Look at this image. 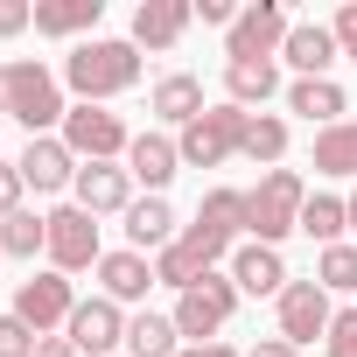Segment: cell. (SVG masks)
<instances>
[{"label":"cell","mask_w":357,"mask_h":357,"mask_svg":"<svg viewBox=\"0 0 357 357\" xmlns=\"http://www.w3.org/2000/svg\"><path fill=\"white\" fill-rule=\"evenodd\" d=\"M22 197H29V183H22V168H15V161H0V225H8L15 211H29Z\"/></svg>","instance_id":"obj_33"},{"label":"cell","mask_w":357,"mask_h":357,"mask_svg":"<svg viewBox=\"0 0 357 357\" xmlns=\"http://www.w3.org/2000/svg\"><path fill=\"white\" fill-rule=\"evenodd\" d=\"M98 259H105V245H98V218L77 211V204L50 211V266H56V273H84V266H98Z\"/></svg>","instance_id":"obj_8"},{"label":"cell","mask_w":357,"mask_h":357,"mask_svg":"<svg viewBox=\"0 0 357 357\" xmlns=\"http://www.w3.org/2000/svg\"><path fill=\"white\" fill-rule=\"evenodd\" d=\"M175 357H245V350H231V343H183Z\"/></svg>","instance_id":"obj_37"},{"label":"cell","mask_w":357,"mask_h":357,"mask_svg":"<svg viewBox=\"0 0 357 357\" xmlns=\"http://www.w3.org/2000/svg\"><path fill=\"white\" fill-rule=\"evenodd\" d=\"M36 29V0H0V36H22Z\"/></svg>","instance_id":"obj_35"},{"label":"cell","mask_w":357,"mask_h":357,"mask_svg":"<svg viewBox=\"0 0 357 357\" xmlns=\"http://www.w3.org/2000/svg\"><path fill=\"white\" fill-rule=\"evenodd\" d=\"M147 105H154V119H161V126H175V133H183L190 119H204V112H211V105H204V84H197L190 70H168V77H154Z\"/></svg>","instance_id":"obj_17"},{"label":"cell","mask_w":357,"mask_h":357,"mask_svg":"<svg viewBox=\"0 0 357 357\" xmlns=\"http://www.w3.org/2000/svg\"><path fill=\"white\" fill-rule=\"evenodd\" d=\"M15 168H22V183H29L36 197H56V190H70V183H77V168H84V161H77L56 133H43V140H29V147H22V161H15Z\"/></svg>","instance_id":"obj_13"},{"label":"cell","mask_w":357,"mask_h":357,"mask_svg":"<svg viewBox=\"0 0 357 357\" xmlns=\"http://www.w3.org/2000/svg\"><path fill=\"white\" fill-rule=\"evenodd\" d=\"M273 91H280V63H225V98H231V105L252 112V105H266Z\"/></svg>","instance_id":"obj_25"},{"label":"cell","mask_w":357,"mask_h":357,"mask_svg":"<svg viewBox=\"0 0 357 357\" xmlns=\"http://www.w3.org/2000/svg\"><path fill=\"white\" fill-rule=\"evenodd\" d=\"M91 273H98V294H105V301H119V308H126V301H147V287H154L147 252H105Z\"/></svg>","instance_id":"obj_21"},{"label":"cell","mask_w":357,"mask_h":357,"mask_svg":"<svg viewBox=\"0 0 357 357\" xmlns=\"http://www.w3.org/2000/svg\"><path fill=\"white\" fill-rule=\"evenodd\" d=\"M336 56H343V50H336L329 22H294L287 43H280V63H294V77H329Z\"/></svg>","instance_id":"obj_15"},{"label":"cell","mask_w":357,"mask_h":357,"mask_svg":"<svg viewBox=\"0 0 357 357\" xmlns=\"http://www.w3.org/2000/svg\"><path fill=\"white\" fill-rule=\"evenodd\" d=\"M287 8L280 0H252V8H238V22L225 29V56L231 63H280V43H287Z\"/></svg>","instance_id":"obj_5"},{"label":"cell","mask_w":357,"mask_h":357,"mask_svg":"<svg viewBox=\"0 0 357 357\" xmlns=\"http://www.w3.org/2000/svg\"><path fill=\"white\" fill-rule=\"evenodd\" d=\"M315 175H357V119L315 133Z\"/></svg>","instance_id":"obj_26"},{"label":"cell","mask_w":357,"mask_h":357,"mask_svg":"<svg viewBox=\"0 0 357 357\" xmlns=\"http://www.w3.org/2000/svg\"><path fill=\"white\" fill-rule=\"evenodd\" d=\"M329 36H336V50L357 63V0H343V8H336V22H329Z\"/></svg>","instance_id":"obj_34"},{"label":"cell","mask_w":357,"mask_h":357,"mask_svg":"<svg viewBox=\"0 0 357 357\" xmlns=\"http://www.w3.org/2000/svg\"><path fill=\"white\" fill-rule=\"evenodd\" d=\"M197 15H204L211 29H231V22H238V8H231V0H197Z\"/></svg>","instance_id":"obj_36"},{"label":"cell","mask_w":357,"mask_h":357,"mask_svg":"<svg viewBox=\"0 0 357 357\" xmlns=\"http://www.w3.org/2000/svg\"><path fill=\"white\" fill-rule=\"evenodd\" d=\"M175 238H183V225H175L168 197H140L126 211V252H168Z\"/></svg>","instance_id":"obj_19"},{"label":"cell","mask_w":357,"mask_h":357,"mask_svg":"<svg viewBox=\"0 0 357 357\" xmlns=\"http://www.w3.org/2000/svg\"><path fill=\"white\" fill-rule=\"evenodd\" d=\"M204 238H218L225 252H238V231H245V190H211L204 204H197V218H190Z\"/></svg>","instance_id":"obj_23"},{"label":"cell","mask_w":357,"mask_h":357,"mask_svg":"<svg viewBox=\"0 0 357 357\" xmlns=\"http://www.w3.org/2000/svg\"><path fill=\"white\" fill-rule=\"evenodd\" d=\"M98 15H105V0H36V36H56V43H91V29H98Z\"/></svg>","instance_id":"obj_22"},{"label":"cell","mask_w":357,"mask_h":357,"mask_svg":"<svg viewBox=\"0 0 357 357\" xmlns=\"http://www.w3.org/2000/svg\"><path fill=\"white\" fill-rule=\"evenodd\" d=\"M190 22H197L190 0H140L133 8V50H175L190 36Z\"/></svg>","instance_id":"obj_14"},{"label":"cell","mask_w":357,"mask_h":357,"mask_svg":"<svg viewBox=\"0 0 357 357\" xmlns=\"http://www.w3.org/2000/svg\"><path fill=\"white\" fill-rule=\"evenodd\" d=\"M287 112H301V119L322 133V126H343L350 98H343V84H336V77H294V84H287Z\"/></svg>","instance_id":"obj_20"},{"label":"cell","mask_w":357,"mask_h":357,"mask_svg":"<svg viewBox=\"0 0 357 357\" xmlns=\"http://www.w3.org/2000/svg\"><path fill=\"white\" fill-rule=\"evenodd\" d=\"M343 211H350V231H357V190H350V197H343Z\"/></svg>","instance_id":"obj_40"},{"label":"cell","mask_w":357,"mask_h":357,"mask_svg":"<svg viewBox=\"0 0 357 357\" xmlns=\"http://www.w3.org/2000/svg\"><path fill=\"white\" fill-rule=\"evenodd\" d=\"M245 126H252V112L225 98V105H211L204 119H190L183 133H175V154H183V168H225L245 147Z\"/></svg>","instance_id":"obj_4"},{"label":"cell","mask_w":357,"mask_h":357,"mask_svg":"<svg viewBox=\"0 0 357 357\" xmlns=\"http://www.w3.org/2000/svg\"><path fill=\"white\" fill-rule=\"evenodd\" d=\"M322 357H357V308H336V322L322 336Z\"/></svg>","instance_id":"obj_32"},{"label":"cell","mask_w":357,"mask_h":357,"mask_svg":"<svg viewBox=\"0 0 357 357\" xmlns=\"http://www.w3.org/2000/svg\"><path fill=\"white\" fill-rule=\"evenodd\" d=\"M280 308V343H315V336H329V322H336V308H329V294L315 287V280H287V294L273 301Z\"/></svg>","instance_id":"obj_12"},{"label":"cell","mask_w":357,"mask_h":357,"mask_svg":"<svg viewBox=\"0 0 357 357\" xmlns=\"http://www.w3.org/2000/svg\"><path fill=\"white\" fill-rule=\"evenodd\" d=\"M63 84L77 91V105H105V98L133 91V84H140V50H133V36H91V43H77V50L63 56Z\"/></svg>","instance_id":"obj_1"},{"label":"cell","mask_w":357,"mask_h":357,"mask_svg":"<svg viewBox=\"0 0 357 357\" xmlns=\"http://www.w3.org/2000/svg\"><path fill=\"white\" fill-rule=\"evenodd\" d=\"M245 161H259V168H280V154H287V119L280 112H252V126H245V147H238Z\"/></svg>","instance_id":"obj_28"},{"label":"cell","mask_w":357,"mask_h":357,"mask_svg":"<svg viewBox=\"0 0 357 357\" xmlns=\"http://www.w3.org/2000/svg\"><path fill=\"white\" fill-rule=\"evenodd\" d=\"M36 343H43V336H36V329L15 315V308L0 315V357H36Z\"/></svg>","instance_id":"obj_31"},{"label":"cell","mask_w":357,"mask_h":357,"mask_svg":"<svg viewBox=\"0 0 357 357\" xmlns=\"http://www.w3.org/2000/svg\"><path fill=\"white\" fill-rule=\"evenodd\" d=\"M70 204L91 211V218H126V211H133V175H126V161H84L77 183H70Z\"/></svg>","instance_id":"obj_10"},{"label":"cell","mask_w":357,"mask_h":357,"mask_svg":"<svg viewBox=\"0 0 357 357\" xmlns=\"http://www.w3.org/2000/svg\"><path fill=\"white\" fill-rule=\"evenodd\" d=\"M70 308H77V294H70V273H29L22 287H15V315L36 329V336H56L63 322H70Z\"/></svg>","instance_id":"obj_9"},{"label":"cell","mask_w":357,"mask_h":357,"mask_svg":"<svg viewBox=\"0 0 357 357\" xmlns=\"http://www.w3.org/2000/svg\"><path fill=\"white\" fill-rule=\"evenodd\" d=\"M175 168H183V154H175L168 133H133V147H126V175H133V183H147V197H161V190L175 183Z\"/></svg>","instance_id":"obj_18"},{"label":"cell","mask_w":357,"mask_h":357,"mask_svg":"<svg viewBox=\"0 0 357 357\" xmlns=\"http://www.w3.org/2000/svg\"><path fill=\"white\" fill-rule=\"evenodd\" d=\"M301 231H308L315 245H343V231H350L343 197H308V204H301Z\"/></svg>","instance_id":"obj_29"},{"label":"cell","mask_w":357,"mask_h":357,"mask_svg":"<svg viewBox=\"0 0 357 357\" xmlns=\"http://www.w3.org/2000/svg\"><path fill=\"white\" fill-rule=\"evenodd\" d=\"M315 287H322V294H357V245H350V238H343V245H322Z\"/></svg>","instance_id":"obj_30"},{"label":"cell","mask_w":357,"mask_h":357,"mask_svg":"<svg viewBox=\"0 0 357 357\" xmlns=\"http://www.w3.org/2000/svg\"><path fill=\"white\" fill-rule=\"evenodd\" d=\"M231 308H238V280L231 273H204L190 294H175V329H183L190 343H218Z\"/></svg>","instance_id":"obj_7"},{"label":"cell","mask_w":357,"mask_h":357,"mask_svg":"<svg viewBox=\"0 0 357 357\" xmlns=\"http://www.w3.org/2000/svg\"><path fill=\"white\" fill-rule=\"evenodd\" d=\"M36 357H84V350H77L70 336H43V343H36Z\"/></svg>","instance_id":"obj_38"},{"label":"cell","mask_w":357,"mask_h":357,"mask_svg":"<svg viewBox=\"0 0 357 357\" xmlns=\"http://www.w3.org/2000/svg\"><path fill=\"white\" fill-rule=\"evenodd\" d=\"M36 252H50V218L15 211L8 225H0V259H36Z\"/></svg>","instance_id":"obj_27"},{"label":"cell","mask_w":357,"mask_h":357,"mask_svg":"<svg viewBox=\"0 0 357 357\" xmlns=\"http://www.w3.org/2000/svg\"><path fill=\"white\" fill-rule=\"evenodd\" d=\"M56 140H63L77 161H126V147H133L126 119H119V112H105V105H70V112H63V126H56Z\"/></svg>","instance_id":"obj_6"},{"label":"cell","mask_w":357,"mask_h":357,"mask_svg":"<svg viewBox=\"0 0 357 357\" xmlns=\"http://www.w3.org/2000/svg\"><path fill=\"white\" fill-rule=\"evenodd\" d=\"M0 112L22 119L29 140L56 133L63 112H70V105H63V77H56L50 63H36V56H0Z\"/></svg>","instance_id":"obj_2"},{"label":"cell","mask_w":357,"mask_h":357,"mask_svg":"<svg viewBox=\"0 0 357 357\" xmlns=\"http://www.w3.org/2000/svg\"><path fill=\"white\" fill-rule=\"evenodd\" d=\"M175 350H183V329H175V315H154V308L126 315V357H175Z\"/></svg>","instance_id":"obj_24"},{"label":"cell","mask_w":357,"mask_h":357,"mask_svg":"<svg viewBox=\"0 0 357 357\" xmlns=\"http://www.w3.org/2000/svg\"><path fill=\"white\" fill-rule=\"evenodd\" d=\"M231 280H238V294H287V259H280V245H238L231 252Z\"/></svg>","instance_id":"obj_16"},{"label":"cell","mask_w":357,"mask_h":357,"mask_svg":"<svg viewBox=\"0 0 357 357\" xmlns=\"http://www.w3.org/2000/svg\"><path fill=\"white\" fill-rule=\"evenodd\" d=\"M63 336H70L84 357H112V350H126V308H119V301H105V294H91V301H77V308H70Z\"/></svg>","instance_id":"obj_11"},{"label":"cell","mask_w":357,"mask_h":357,"mask_svg":"<svg viewBox=\"0 0 357 357\" xmlns=\"http://www.w3.org/2000/svg\"><path fill=\"white\" fill-rule=\"evenodd\" d=\"M301 204H308V183L294 168H266L259 190H245V231L259 245H280L287 231H301Z\"/></svg>","instance_id":"obj_3"},{"label":"cell","mask_w":357,"mask_h":357,"mask_svg":"<svg viewBox=\"0 0 357 357\" xmlns=\"http://www.w3.org/2000/svg\"><path fill=\"white\" fill-rule=\"evenodd\" d=\"M245 357H301V350H294V343H280V336H259Z\"/></svg>","instance_id":"obj_39"}]
</instances>
